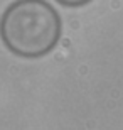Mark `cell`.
I'll use <instances>...</instances> for the list:
<instances>
[{
    "label": "cell",
    "mask_w": 123,
    "mask_h": 130,
    "mask_svg": "<svg viewBox=\"0 0 123 130\" xmlns=\"http://www.w3.org/2000/svg\"><path fill=\"white\" fill-rule=\"evenodd\" d=\"M56 2L64 5V7H83V5L90 4L93 0H56Z\"/></svg>",
    "instance_id": "7a4b0ae2"
},
{
    "label": "cell",
    "mask_w": 123,
    "mask_h": 130,
    "mask_svg": "<svg viewBox=\"0 0 123 130\" xmlns=\"http://www.w3.org/2000/svg\"><path fill=\"white\" fill-rule=\"evenodd\" d=\"M62 22L46 0H15L0 17V39L12 54L39 59L57 46Z\"/></svg>",
    "instance_id": "6da1fadb"
}]
</instances>
